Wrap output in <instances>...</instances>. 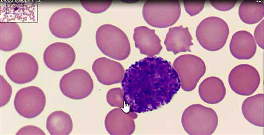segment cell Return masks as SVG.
<instances>
[{"label":"cell","mask_w":264,"mask_h":135,"mask_svg":"<svg viewBox=\"0 0 264 135\" xmlns=\"http://www.w3.org/2000/svg\"><path fill=\"white\" fill-rule=\"evenodd\" d=\"M124 107L136 113L152 111L170 102L180 88L179 76L168 60L147 57L132 64L121 81Z\"/></svg>","instance_id":"1"},{"label":"cell","mask_w":264,"mask_h":135,"mask_svg":"<svg viewBox=\"0 0 264 135\" xmlns=\"http://www.w3.org/2000/svg\"><path fill=\"white\" fill-rule=\"evenodd\" d=\"M96 42L104 54L115 60H124L130 53L127 36L121 29L111 24H105L98 28Z\"/></svg>","instance_id":"2"},{"label":"cell","mask_w":264,"mask_h":135,"mask_svg":"<svg viewBox=\"0 0 264 135\" xmlns=\"http://www.w3.org/2000/svg\"><path fill=\"white\" fill-rule=\"evenodd\" d=\"M181 123L188 134L211 135L217 128L218 118L213 109L200 104H194L184 110Z\"/></svg>","instance_id":"3"},{"label":"cell","mask_w":264,"mask_h":135,"mask_svg":"<svg viewBox=\"0 0 264 135\" xmlns=\"http://www.w3.org/2000/svg\"><path fill=\"white\" fill-rule=\"evenodd\" d=\"M229 33V26L222 18L210 16L203 19L196 30V37L204 49L216 51L226 44Z\"/></svg>","instance_id":"4"},{"label":"cell","mask_w":264,"mask_h":135,"mask_svg":"<svg viewBox=\"0 0 264 135\" xmlns=\"http://www.w3.org/2000/svg\"><path fill=\"white\" fill-rule=\"evenodd\" d=\"M143 17L150 25L166 28L174 25L181 14V6L177 1H147L142 9Z\"/></svg>","instance_id":"5"},{"label":"cell","mask_w":264,"mask_h":135,"mask_svg":"<svg viewBox=\"0 0 264 135\" xmlns=\"http://www.w3.org/2000/svg\"><path fill=\"white\" fill-rule=\"evenodd\" d=\"M5 72L11 81L22 84L33 80L36 77L39 66L36 59L30 54L18 52L11 55L5 64Z\"/></svg>","instance_id":"6"},{"label":"cell","mask_w":264,"mask_h":135,"mask_svg":"<svg viewBox=\"0 0 264 135\" xmlns=\"http://www.w3.org/2000/svg\"><path fill=\"white\" fill-rule=\"evenodd\" d=\"M173 65L179 76L181 87L185 91L194 90L206 71L204 61L199 56L190 54L177 57Z\"/></svg>","instance_id":"7"},{"label":"cell","mask_w":264,"mask_h":135,"mask_svg":"<svg viewBox=\"0 0 264 135\" xmlns=\"http://www.w3.org/2000/svg\"><path fill=\"white\" fill-rule=\"evenodd\" d=\"M46 102L43 91L36 86L22 88L16 93L14 100L16 111L21 116L33 118L43 111Z\"/></svg>","instance_id":"8"},{"label":"cell","mask_w":264,"mask_h":135,"mask_svg":"<svg viewBox=\"0 0 264 135\" xmlns=\"http://www.w3.org/2000/svg\"><path fill=\"white\" fill-rule=\"evenodd\" d=\"M94 87L89 73L83 69H75L65 74L59 82L61 92L66 97L80 100L88 97Z\"/></svg>","instance_id":"9"},{"label":"cell","mask_w":264,"mask_h":135,"mask_svg":"<svg viewBox=\"0 0 264 135\" xmlns=\"http://www.w3.org/2000/svg\"><path fill=\"white\" fill-rule=\"evenodd\" d=\"M228 82L231 89L236 93L249 96L258 88L260 77L258 70L253 66L242 64L234 67L230 72Z\"/></svg>","instance_id":"10"},{"label":"cell","mask_w":264,"mask_h":135,"mask_svg":"<svg viewBox=\"0 0 264 135\" xmlns=\"http://www.w3.org/2000/svg\"><path fill=\"white\" fill-rule=\"evenodd\" d=\"M82 19L74 9L63 7L56 10L49 20V28L51 33L60 38H68L75 36L79 31Z\"/></svg>","instance_id":"11"},{"label":"cell","mask_w":264,"mask_h":135,"mask_svg":"<svg viewBox=\"0 0 264 135\" xmlns=\"http://www.w3.org/2000/svg\"><path fill=\"white\" fill-rule=\"evenodd\" d=\"M76 54L69 44L56 42L48 45L43 53L46 66L54 71H62L70 68L74 63Z\"/></svg>","instance_id":"12"},{"label":"cell","mask_w":264,"mask_h":135,"mask_svg":"<svg viewBox=\"0 0 264 135\" xmlns=\"http://www.w3.org/2000/svg\"><path fill=\"white\" fill-rule=\"evenodd\" d=\"M137 113L125 111L122 108H114L106 115L104 124L105 128L111 135H130L135 129L134 119Z\"/></svg>","instance_id":"13"},{"label":"cell","mask_w":264,"mask_h":135,"mask_svg":"<svg viewBox=\"0 0 264 135\" xmlns=\"http://www.w3.org/2000/svg\"><path fill=\"white\" fill-rule=\"evenodd\" d=\"M92 68L98 81L106 85L120 83L125 73L121 64L104 57L96 59L93 63Z\"/></svg>","instance_id":"14"},{"label":"cell","mask_w":264,"mask_h":135,"mask_svg":"<svg viewBox=\"0 0 264 135\" xmlns=\"http://www.w3.org/2000/svg\"><path fill=\"white\" fill-rule=\"evenodd\" d=\"M133 39L135 46L139 49L140 53L148 57L159 54L162 49L161 40L155 30L145 26L134 28Z\"/></svg>","instance_id":"15"},{"label":"cell","mask_w":264,"mask_h":135,"mask_svg":"<svg viewBox=\"0 0 264 135\" xmlns=\"http://www.w3.org/2000/svg\"><path fill=\"white\" fill-rule=\"evenodd\" d=\"M231 54L236 58L247 60L255 55L257 46L253 36L246 30L236 32L232 36L229 44Z\"/></svg>","instance_id":"16"},{"label":"cell","mask_w":264,"mask_h":135,"mask_svg":"<svg viewBox=\"0 0 264 135\" xmlns=\"http://www.w3.org/2000/svg\"><path fill=\"white\" fill-rule=\"evenodd\" d=\"M192 40L188 28L180 25L169 28L164 43L168 51L176 54L191 51L190 46L193 45Z\"/></svg>","instance_id":"17"},{"label":"cell","mask_w":264,"mask_h":135,"mask_svg":"<svg viewBox=\"0 0 264 135\" xmlns=\"http://www.w3.org/2000/svg\"><path fill=\"white\" fill-rule=\"evenodd\" d=\"M201 99L205 102L215 104L221 102L226 95V88L223 81L216 76L205 78L198 89Z\"/></svg>","instance_id":"18"},{"label":"cell","mask_w":264,"mask_h":135,"mask_svg":"<svg viewBox=\"0 0 264 135\" xmlns=\"http://www.w3.org/2000/svg\"><path fill=\"white\" fill-rule=\"evenodd\" d=\"M245 118L257 126H264V94L259 93L247 98L242 105Z\"/></svg>","instance_id":"19"},{"label":"cell","mask_w":264,"mask_h":135,"mask_svg":"<svg viewBox=\"0 0 264 135\" xmlns=\"http://www.w3.org/2000/svg\"><path fill=\"white\" fill-rule=\"evenodd\" d=\"M22 32L19 25L15 22L0 23V48L4 51L16 49L22 40Z\"/></svg>","instance_id":"20"},{"label":"cell","mask_w":264,"mask_h":135,"mask_svg":"<svg viewBox=\"0 0 264 135\" xmlns=\"http://www.w3.org/2000/svg\"><path fill=\"white\" fill-rule=\"evenodd\" d=\"M46 127L50 134L68 135L72 131V120L67 112L61 110L55 111L48 116Z\"/></svg>","instance_id":"21"},{"label":"cell","mask_w":264,"mask_h":135,"mask_svg":"<svg viewBox=\"0 0 264 135\" xmlns=\"http://www.w3.org/2000/svg\"><path fill=\"white\" fill-rule=\"evenodd\" d=\"M238 13L244 23L255 24L263 17L264 3L261 1H243L239 5Z\"/></svg>","instance_id":"22"},{"label":"cell","mask_w":264,"mask_h":135,"mask_svg":"<svg viewBox=\"0 0 264 135\" xmlns=\"http://www.w3.org/2000/svg\"><path fill=\"white\" fill-rule=\"evenodd\" d=\"M107 103L111 106L124 108V103L122 89L120 87L109 89L106 94Z\"/></svg>","instance_id":"23"},{"label":"cell","mask_w":264,"mask_h":135,"mask_svg":"<svg viewBox=\"0 0 264 135\" xmlns=\"http://www.w3.org/2000/svg\"><path fill=\"white\" fill-rule=\"evenodd\" d=\"M87 11L94 13H101L106 10L111 5V1H84L80 2Z\"/></svg>","instance_id":"24"},{"label":"cell","mask_w":264,"mask_h":135,"mask_svg":"<svg viewBox=\"0 0 264 135\" xmlns=\"http://www.w3.org/2000/svg\"><path fill=\"white\" fill-rule=\"evenodd\" d=\"M0 105L2 107L9 101L12 94V89L11 85L2 75H0Z\"/></svg>","instance_id":"25"},{"label":"cell","mask_w":264,"mask_h":135,"mask_svg":"<svg viewBox=\"0 0 264 135\" xmlns=\"http://www.w3.org/2000/svg\"><path fill=\"white\" fill-rule=\"evenodd\" d=\"M204 1H184V6L185 11L190 16L198 14L204 8Z\"/></svg>","instance_id":"26"},{"label":"cell","mask_w":264,"mask_h":135,"mask_svg":"<svg viewBox=\"0 0 264 135\" xmlns=\"http://www.w3.org/2000/svg\"><path fill=\"white\" fill-rule=\"evenodd\" d=\"M16 134L20 135H45V133L39 127L34 125H27L20 129Z\"/></svg>","instance_id":"27"},{"label":"cell","mask_w":264,"mask_h":135,"mask_svg":"<svg viewBox=\"0 0 264 135\" xmlns=\"http://www.w3.org/2000/svg\"><path fill=\"white\" fill-rule=\"evenodd\" d=\"M263 32L264 21L262 20L256 27L254 33V40L257 45L262 49L264 48Z\"/></svg>","instance_id":"28"},{"label":"cell","mask_w":264,"mask_h":135,"mask_svg":"<svg viewBox=\"0 0 264 135\" xmlns=\"http://www.w3.org/2000/svg\"><path fill=\"white\" fill-rule=\"evenodd\" d=\"M211 5L216 9L221 11H227L232 9L236 1H210Z\"/></svg>","instance_id":"29"}]
</instances>
